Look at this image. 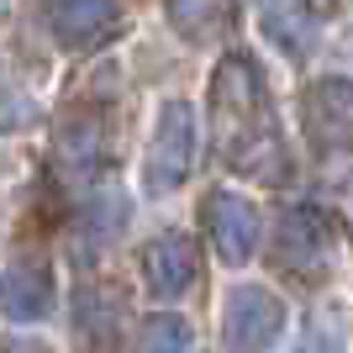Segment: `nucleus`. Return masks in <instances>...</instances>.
<instances>
[{"label":"nucleus","mask_w":353,"mask_h":353,"mask_svg":"<svg viewBox=\"0 0 353 353\" xmlns=\"http://www.w3.org/2000/svg\"><path fill=\"white\" fill-rule=\"evenodd\" d=\"M206 117H211V148L216 159L237 174L253 179H285L290 159H285V137H280V117L269 101V79L264 63L253 53H227L211 69V90H206Z\"/></svg>","instance_id":"nucleus-1"},{"label":"nucleus","mask_w":353,"mask_h":353,"mask_svg":"<svg viewBox=\"0 0 353 353\" xmlns=\"http://www.w3.org/2000/svg\"><path fill=\"white\" fill-rule=\"evenodd\" d=\"M190 163H195V111L190 101H163L153 148H148V169H143L148 195H174L190 179Z\"/></svg>","instance_id":"nucleus-2"},{"label":"nucleus","mask_w":353,"mask_h":353,"mask_svg":"<svg viewBox=\"0 0 353 353\" xmlns=\"http://www.w3.org/2000/svg\"><path fill=\"white\" fill-rule=\"evenodd\" d=\"M301 132L322 153L353 148V79L327 74V79H311L301 90Z\"/></svg>","instance_id":"nucleus-3"},{"label":"nucleus","mask_w":353,"mask_h":353,"mask_svg":"<svg viewBox=\"0 0 353 353\" xmlns=\"http://www.w3.org/2000/svg\"><path fill=\"white\" fill-rule=\"evenodd\" d=\"M43 11L69 53H95L121 32V0H43Z\"/></svg>","instance_id":"nucleus-4"},{"label":"nucleus","mask_w":353,"mask_h":353,"mask_svg":"<svg viewBox=\"0 0 353 353\" xmlns=\"http://www.w3.org/2000/svg\"><path fill=\"white\" fill-rule=\"evenodd\" d=\"M221 332L232 348H269L285 332V301L264 285H237L221 311Z\"/></svg>","instance_id":"nucleus-5"},{"label":"nucleus","mask_w":353,"mask_h":353,"mask_svg":"<svg viewBox=\"0 0 353 353\" xmlns=\"http://www.w3.org/2000/svg\"><path fill=\"white\" fill-rule=\"evenodd\" d=\"M206 227H211V243H216L221 264H248L253 253H259V243H264V216H259V206L253 201H243V195L232 190H216L206 201Z\"/></svg>","instance_id":"nucleus-6"},{"label":"nucleus","mask_w":353,"mask_h":353,"mask_svg":"<svg viewBox=\"0 0 353 353\" xmlns=\"http://www.w3.org/2000/svg\"><path fill=\"white\" fill-rule=\"evenodd\" d=\"M143 285L159 301H179L195 285V243L185 232H159L143 248Z\"/></svg>","instance_id":"nucleus-7"},{"label":"nucleus","mask_w":353,"mask_h":353,"mask_svg":"<svg viewBox=\"0 0 353 353\" xmlns=\"http://www.w3.org/2000/svg\"><path fill=\"white\" fill-rule=\"evenodd\" d=\"M332 253V227L316 206H290L280 216V264H295L301 274H322ZM290 269V274H295Z\"/></svg>","instance_id":"nucleus-8"},{"label":"nucleus","mask_w":353,"mask_h":353,"mask_svg":"<svg viewBox=\"0 0 353 353\" xmlns=\"http://www.w3.org/2000/svg\"><path fill=\"white\" fill-rule=\"evenodd\" d=\"M0 306L16 327L21 322H43L53 311V269L43 259H11L6 280H0Z\"/></svg>","instance_id":"nucleus-9"},{"label":"nucleus","mask_w":353,"mask_h":353,"mask_svg":"<svg viewBox=\"0 0 353 353\" xmlns=\"http://www.w3.org/2000/svg\"><path fill=\"white\" fill-rule=\"evenodd\" d=\"M169 27L195 48L221 43L237 27V6L232 0H169Z\"/></svg>","instance_id":"nucleus-10"},{"label":"nucleus","mask_w":353,"mask_h":353,"mask_svg":"<svg viewBox=\"0 0 353 353\" xmlns=\"http://www.w3.org/2000/svg\"><path fill=\"white\" fill-rule=\"evenodd\" d=\"M143 343L148 353H185L190 348V327H185V316H174V311H153L143 322Z\"/></svg>","instance_id":"nucleus-11"},{"label":"nucleus","mask_w":353,"mask_h":353,"mask_svg":"<svg viewBox=\"0 0 353 353\" xmlns=\"http://www.w3.org/2000/svg\"><path fill=\"white\" fill-rule=\"evenodd\" d=\"M343 338H348V306L327 301L316 311V322H311V348H343Z\"/></svg>","instance_id":"nucleus-12"}]
</instances>
